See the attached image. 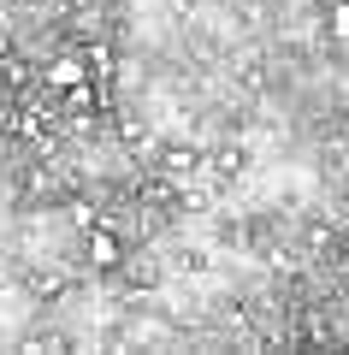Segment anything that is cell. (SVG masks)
Wrapping results in <instances>:
<instances>
[{"label": "cell", "instance_id": "cell-1", "mask_svg": "<svg viewBox=\"0 0 349 355\" xmlns=\"http://www.w3.org/2000/svg\"><path fill=\"white\" fill-rule=\"evenodd\" d=\"M83 254H89V266H95V272H119V266H125V237H119V231L112 225H89V243H83Z\"/></svg>", "mask_w": 349, "mask_h": 355}, {"label": "cell", "instance_id": "cell-2", "mask_svg": "<svg viewBox=\"0 0 349 355\" xmlns=\"http://www.w3.org/2000/svg\"><path fill=\"white\" fill-rule=\"evenodd\" d=\"M154 166H160V172L172 178V184H189V178H196L201 166H207V154H201V148H189V142H172V148H154Z\"/></svg>", "mask_w": 349, "mask_h": 355}, {"label": "cell", "instance_id": "cell-3", "mask_svg": "<svg viewBox=\"0 0 349 355\" xmlns=\"http://www.w3.org/2000/svg\"><path fill=\"white\" fill-rule=\"evenodd\" d=\"M83 77H89L83 53H60V60H48V71H42V83H48L53 95H65V89H77Z\"/></svg>", "mask_w": 349, "mask_h": 355}, {"label": "cell", "instance_id": "cell-4", "mask_svg": "<svg viewBox=\"0 0 349 355\" xmlns=\"http://www.w3.org/2000/svg\"><path fill=\"white\" fill-rule=\"evenodd\" d=\"M325 36H332V42H343V48H349V0H332V18H325Z\"/></svg>", "mask_w": 349, "mask_h": 355}, {"label": "cell", "instance_id": "cell-5", "mask_svg": "<svg viewBox=\"0 0 349 355\" xmlns=\"http://www.w3.org/2000/svg\"><path fill=\"white\" fill-rule=\"evenodd\" d=\"M207 166H213L219 178H237V172H243V148H219V154H213Z\"/></svg>", "mask_w": 349, "mask_h": 355}, {"label": "cell", "instance_id": "cell-6", "mask_svg": "<svg viewBox=\"0 0 349 355\" xmlns=\"http://www.w3.org/2000/svg\"><path fill=\"white\" fill-rule=\"evenodd\" d=\"M71 225L89 231V225H95V207H89V202H71Z\"/></svg>", "mask_w": 349, "mask_h": 355}, {"label": "cell", "instance_id": "cell-7", "mask_svg": "<svg viewBox=\"0 0 349 355\" xmlns=\"http://www.w3.org/2000/svg\"><path fill=\"white\" fill-rule=\"evenodd\" d=\"M337 254H343V266H349V231H343V237H337Z\"/></svg>", "mask_w": 349, "mask_h": 355}, {"label": "cell", "instance_id": "cell-8", "mask_svg": "<svg viewBox=\"0 0 349 355\" xmlns=\"http://www.w3.org/2000/svg\"><path fill=\"white\" fill-rule=\"evenodd\" d=\"M101 6H125V0H101Z\"/></svg>", "mask_w": 349, "mask_h": 355}, {"label": "cell", "instance_id": "cell-9", "mask_svg": "<svg viewBox=\"0 0 349 355\" xmlns=\"http://www.w3.org/2000/svg\"><path fill=\"white\" fill-rule=\"evenodd\" d=\"M0 95H6V71H0Z\"/></svg>", "mask_w": 349, "mask_h": 355}, {"label": "cell", "instance_id": "cell-10", "mask_svg": "<svg viewBox=\"0 0 349 355\" xmlns=\"http://www.w3.org/2000/svg\"><path fill=\"white\" fill-rule=\"evenodd\" d=\"M343 349H349V338H343Z\"/></svg>", "mask_w": 349, "mask_h": 355}]
</instances>
